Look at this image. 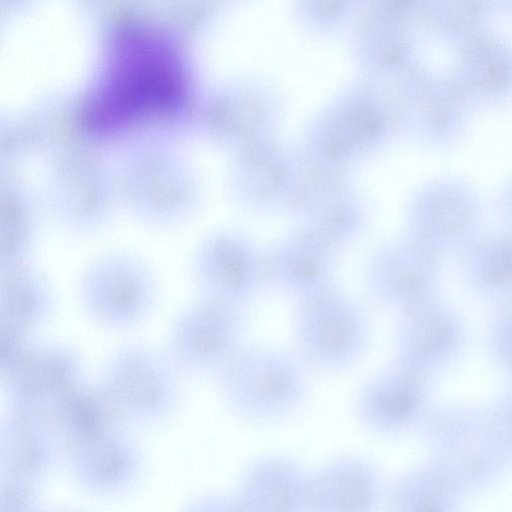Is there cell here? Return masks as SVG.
<instances>
[{
  "label": "cell",
  "instance_id": "5b68a950",
  "mask_svg": "<svg viewBox=\"0 0 512 512\" xmlns=\"http://www.w3.org/2000/svg\"><path fill=\"white\" fill-rule=\"evenodd\" d=\"M294 338L310 365L335 371L352 366L367 351L371 327L355 304L337 297H320L305 304L294 324Z\"/></svg>",
  "mask_w": 512,
  "mask_h": 512
},
{
  "label": "cell",
  "instance_id": "9c48e42d",
  "mask_svg": "<svg viewBox=\"0 0 512 512\" xmlns=\"http://www.w3.org/2000/svg\"><path fill=\"white\" fill-rule=\"evenodd\" d=\"M467 339L461 313L433 299L405 312L395 337L396 365L429 377L458 359Z\"/></svg>",
  "mask_w": 512,
  "mask_h": 512
},
{
  "label": "cell",
  "instance_id": "7c38bea8",
  "mask_svg": "<svg viewBox=\"0 0 512 512\" xmlns=\"http://www.w3.org/2000/svg\"><path fill=\"white\" fill-rule=\"evenodd\" d=\"M431 407L428 377L398 365L368 379L355 400L360 422L383 437L418 429Z\"/></svg>",
  "mask_w": 512,
  "mask_h": 512
},
{
  "label": "cell",
  "instance_id": "8fae6325",
  "mask_svg": "<svg viewBox=\"0 0 512 512\" xmlns=\"http://www.w3.org/2000/svg\"><path fill=\"white\" fill-rule=\"evenodd\" d=\"M81 354L63 343L35 344L4 375L14 412L42 418L51 405L85 378Z\"/></svg>",
  "mask_w": 512,
  "mask_h": 512
},
{
  "label": "cell",
  "instance_id": "277c9868",
  "mask_svg": "<svg viewBox=\"0 0 512 512\" xmlns=\"http://www.w3.org/2000/svg\"><path fill=\"white\" fill-rule=\"evenodd\" d=\"M179 369L168 353L129 344L110 354L101 381L126 420L156 424L172 416L180 403Z\"/></svg>",
  "mask_w": 512,
  "mask_h": 512
},
{
  "label": "cell",
  "instance_id": "603a6c76",
  "mask_svg": "<svg viewBox=\"0 0 512 512\" xmlns=\"http://www.w3.org/2000/svg\"><path fill=\"white\" fill-rule=\"evenodd\" d=\"M497 0H424L433 36L455 48L489 31Z\"/></svg>",
  "mask_w": 512,
  "mask_h": 512
},
{
  "label": "cell",
  "instance_id": "7402d4cb",
  "mask_svg": "<svg viewBox=\"0 0 512 512\" xmlns=\"http://www.w3.org/2000/svg\"><path fill=\"white\" fill-rule=\"evenodd\" d=\"M466 494L448 471L429 460L395 478L386 489L385 503L400 512L455 511Z\"/></svg>",
  "mask_w": 512,
  "mask_h": 512
},
{
  "label": "cell",
  "instance_id": "2e32d148",
  "mask_svg": "<svg viewBox=\"0 0 512 512\" xmlns=\"http://www.w3.org/2000/svg\"><path fill=\"white\" fill-rule=\"evenodd\" d=\"M42 419L64 449L123 427L126 420L101 379L86 378L54 402Z\"/></svg>",
  "mask_w": 512,
  "mask_h": 512
},
{
  "label": "cell",
  "instance_id": "5bb4252c",
  "mask_svg": "<svg viewBox=\"0 0 512 512\" xmlns=\"http://www.w3.org/2000/svg\"><path fill=\"white\" fill-rule=\"evenodd\" d=\"M309 479L310 473L295 459L267 455L245 469L228 504L240 511H308Z\"/></svg>",
  "mask_w": 512,
  "mask_h": 512
},
{
  "label": "cell",
  "instance_id": "484cf974",
  "mask_svg": "<svg viewBox=\"0 0 512 512\" xmlns=\"http://www.w3.org/2000/svg\"><path fill=\"white\" fill-rule=\"evenodd\" d=\"M493 443L505 464L512 465V389L484 407Z\"/></svg>",
  "mask_w": 512,
  "mask_h": 512
},
{
  "label": "cell",
  "instance_id": "4316f807",
  "mask_svg": "<svg viewBox=\"0 0 512 512\" xmlns=\"http://www.w3.org/2000/svg\"><path fill=\"white\" fill-rule=\"evenodd\" d=\"M41 483L0 475V512H28L41 502Z\"/></svg>",
  "mask_w": 512,
  "mask_h": 512
},
{
  "label": "cell",
  "instance_id": "8992f818",
  "mask_svg": "<svg viewBox=\"0 0 512 512\" xmlns=\"http://www.w3.org/2000/svg\"><path fill=\"white\" fill-rule=\"evenodd\" d=\"M244 325L232 305L206 299L181 311L168 332L167 352L193 373H217L241 350Z\"/></svg>",
  "mask_w": 512,
  "mask_h": 512
},
{
  "label": "cell",
  "instance_id": "30bf717a",
  "mask_svg": "<svg viewBox=\"0 0 512 512\" xmlns=\"http://www.w3.org/2000/svg\"><path fill=\"white\" fill-rule=\"evenodd\" d=\"M64 459L73 484L94 497L128 493L145 467L140 445L123 427L65 448Z\"/></svg>",
  "mask_w": 512,
  "mask_h": 512
},
{
  "label": "cell",
  "instance_id": "e0dca14e",
  "mask_svg": "<svg viewBox=\"0 0 512 512\" xmlns=\"http://www.w3.org/2000/svg\"><path fill=\"white\" fill-rule=\"evenodd\" d=\"M59 447L42 418L13 411L0 428V475L42 484L56 463Z\"/></svg>",
  "mask_w": 512,
  "mask_h": 512
},
{
  "label": "cell",
  "instance_id": "44dd1931",
  "mask_svg": "<svg viewBox=\"0 0 512 512\" xmlns=\"http://www.w3.org/2000/svg\"><path fill=\"white\" fill-rule=\"evenodd\" d=\"M51 187L52 205L70 222L86 223L103 211L107 185L98 163L84 153L62 161Z\"/></svg>",
  "mask_w": 512,
  "mask_h": 512
},
{
  "label": "cell",
  "instance_id": "d6986e66",
  "mask_svg": "<svg viewBox=\"0 0 512 512\" xmlns=\"http://www.w3.org/2000/svg\"><path fill=\"white\" fill-rule=\"evenodd\" d=\"M413 99L418 129L428 142L446 148L463 135L473 105L448 72L422 74Z\"/></svg>",
  "mask_w": 512,
  "mask_h": 512
},
{
  "label": "cell",
  "instance_id": "f546056e",
  "mask_svg": "<svg viewBox=\"0 0 512 512\" xmlns=\"http://www.w3.org/2000/svg\"><path fill=\"white\" fill-rule=\"evenodd\" d=\"M501 301H505L506 303H508L509 305L512 306V292L509 295H507L504 299H502Z\"/></svg>",
  "mask_w": 512,
  "mask_h": 512
},
{
  "label": "cell",
  "instance_id": "7a4b0ae2",
  "mask_svg": "<svg viewBox=\"0 0 512 512\" xmlns=\"http://www.w3.org/2000/svg\"><path fill=\"white\" fill-rule=\"evenodd\" d=\"M217 376L227 406L250 422L281 420L293 414L307 394L299 362L275 348L243 346Z\"/></svg>",
  "mask_w": 512,
  "mask_h": 512
},
{
  "label": "cell",
  "instance_id": "4fadbf2b",
  "mask_svg": "<svg viewBox=\"0 0 512 512\" xmlns=\"http://www.w3.org/2000/svg\"><path fill=\"white\" fill-rule=\"evenodd\" d=\"M473 106L512 101V41L487 31L456 48L447 71Z\"/></svg>",
  "mask_w": 512,
  "mask_h": 512
},
{
  "label": "cell",
  "instance_id": "52a82bcc",
  "mask_svg": "<svg viewBox=\"0 0 512 512\" xmlns=\"http://www.w3.org/2000/svg\"><path fill=\"white\" fill-rule=\"evenodd\" d=\"M482 223L478 192L455 178L428 185L414 209L415 231L421 246L437 257L458 256L482 233Z\"/></svg>",
  "mask_w": 512,
  "mask_h": 512
},
{
  "label": "cell",
  "instance_id": "d4e9b609",
  "mask_svg": "<svg viewBox=\"0 0 512 512\" xmlns=\"http://www.w3.org/2000/svg\"><path fill=\"white\" fill-rule=\"evenodd\" d=\"M487 327L489 350L499 368L512 377V306L496 303Z\"/></svg>",
  "mask_w": 512,
  "mask_h": 512
},
{
  "label": "cell",
  "instance_id": "cb8c5ba5",
  "mask_svg": "<svg viewBox=\"0 0 512 512\" xmlns=\"http://www.w3.org/2000/svg\"><path fill=\"white\" fill-rule=\"evenodd\" d=\"M49 288L37 276L24 271H8L0 298V323L33 333L53 313Z\"/></svg>",
  "mask_w": 512,
  "mask_h": 512
},
{
  "label": "cell",
  "instance_id": "3957f363",
  "mask_svg": "<svg viewBox=\"0 0 512 512\" xmlns=\"http://www.w3.org/2000/svg\"><path fill=\"white\" fill-rule=\"evenodd\" d=\"M418 430L430 460L448 471L467 493L492 486L507 466L491 438L484 407L432 405Z\"/></svg>",
  "mask_w": 512,
  "mask_h": 512
},
{
  "label": "cell",
  "instance_id": "f1b7e54d",
  "mask_svg": "<svg viewBox=\"0 0 512 512\" xmlns=\"http://www.w3.org/2000/svg\"><path fill=\"white\" fill-rule=\"evenodd\" d=\"M497 6L512 18V0H497Z\"/></svg>",
  "mask_w": 512,
  "mask_h": 512
},
{
  "label": "cell",
  "instance_id": "ba28073f",
  "mask_svg": "<svg viewBox=\"0 0 512 512\" xmlns=\"http://www.w3.org/2000/svg\"><path fill=\"white\" fill-rule=\"evenodd\" d=\"M80 299L85 314L97 326L125 330L137 326L150 314L155 287L140 264L110 258L87 272Z\"/></svg>",
  "mask_w": 512,
  "mask_h": 512
},
{
  "label": "cell",
  "instance_id": "ac0fdd59",
  "mask_svg": "<svg viewBox=\"0 0 512 512\" xmlns=\"http://www.w3.org/2000/svg\"><path fill=\"white\" fill-rule=\"evenodd\" d=\"M124 191L137 210L169 217L188 205V172L171 156L141 155L124 175Z\"/></svg>",
  "mask_w": 512,
  "mask_h": 512
},
{
  "label": "cell",
  "instance_id": "9a60e30c",
  "mask_svg": "<svg viewBox=\"0 0 512 512\" xmlns=\"http://www.w3.org/2000/svg\"><path fill=\"white\" fill-rule=\"evenodd\" d=\"M386 487L373 463L341 456L310 473L308 511L371 512L385 503Z\"/></svg>",
  "mask_w": 512,
  "mask_h": 512
},
{
  "label": "cell",
  "instance_id": "83f0119b",
  "mask_svg": "<svg viewBox=\"0 0 512 512\" xmlns=\"http://www.w3.org/2000/svg\"><path fill=\"white\" fill-rule=\"evenodd\" d=\"M497 209L506 229L512 231V179L506 182L500 190Z\"/></svg>",
  "mask_w": 512,
  "mask_h": 512
},
{
  "label": "cell",
  "instance_id": "ffe728a7",
  "mask_svg": "<svg viewBox=\"0 0 512 512\" xmlns=\"http://www.w3.org/2000/svg\"><path fill=\"white\" fill-rule=\"evenodd\" d=\"M464 286L483 301L498 303L512 292V231L481 233L459 255Z\"/></svg>",
  "mask_w": 512,
  "mask_h": 512
},
{
  "label": "cell",
  "instance_id": "6da1fadb",
  "mask_svg": "<svg viewBox=\"0 0 512 512\" xmlns=\"http://www.w3.org/2000/svg\"><path fill=\"white\" fill-rule=\"evenodd\" d=\"M187 100V75L171 44L150 30L128 27L112 43L82 121L96 135H119L171 121Z\"/></svg>",
  "mask_w": 512,
  "mask_h": 512
}]
</instances>
